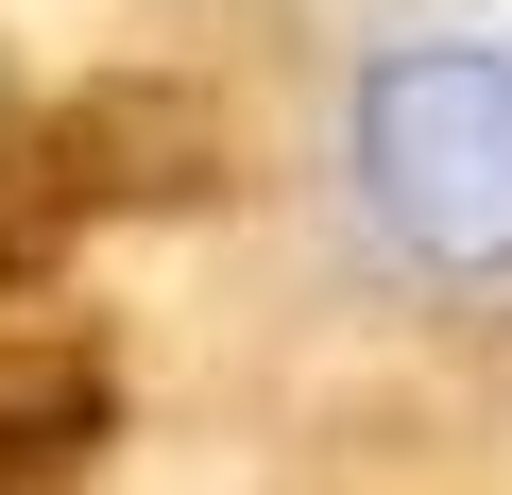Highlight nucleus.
Instances as JSON below:
<instances>
[{"label":"nucleus","mask_w":512,"mask_h":495,"mask_svg":"<svg viewBox=\"0 0 512 495\" xmlns=\"http://www.w3.org/2000/svg\"><path fill=\"white\" fill-rule=\"evenodd\" d=\"M0 120H18V86H0Z\"/></svg>","instance_id":"3"},{"label":"nucleus","mask_w":512,"mask_h":495,"mask_svg":"<svg viewBox=\"0 0 512 495\" xmlns=\"http://www.w3.org/2000/svg\"><path fill=\"white\" fill-rule=\"evenodd\" d=\"M120 376H103V325L69 308H0V478H69L103 444Z\"/></svg>","instance_id":"1"},{"label":"nucleus","mask_w":512,"mask_h":495,"mask_svg":"<svg viewBox=\"0 0 512 495\" xmlns=\"http://www.w3.org/2000/svg\"><path fill=\"white\" fill-rule=\"evenodd\" d=\"M0 495H52V478H0Z\"/></svg>","instance_id":"2"}]
</instances>
